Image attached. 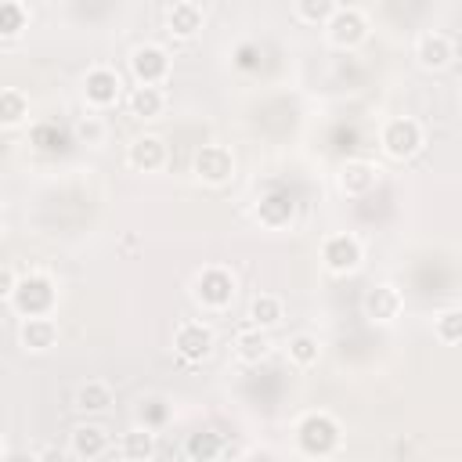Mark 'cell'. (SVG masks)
<instances>
[{"instance_id": "cell-1", "label": "cell", "mask_w": 462, "mask_h": 462, "mask_svg": "<svg viewBox=\"0 0 462 462\" xmlns=\"http://www.w3.org/2000/svg\"><path fill=\"white\" fill-rule=\"evenodd\" d=\"M292 440H296V451L310 462H328L339 455L343 448V426L332 411L325 408H314V411H303L292 426Z\"/></svg>"}, {"instance_id": "cell-2", "label": "cell", "mask_w": 462, "mask_h": 462, "mask_svg": "<svg viewBox=\"0 0 462 462\" xmlns=\"http://www.w3.org/2000/svg\"><path fill=\"white\" fill-rule=\"evenodd\" d=\"M188 296H191V303L202 314H227L231 303H235V296H238V278L224 263H206V267H199L191 274Z\"/></svg>"}, {"instance_id": "cell-3", "label": "cell", "mask_w": 462, "mask_h": 462, "mask_svg": "<svg viewBox=\"0 0 462 462\" xmlns=\"http://www.w3.org/2000/svg\"><path fill=\"white\" fill-rule=\"evenodd\" d=\"M7 307L18 318H54V307H58V285H54V278L43 274V271L22 274L14 296L7 300Z\"/></svg>"}, {"instance_id": "cell-4", "label": "cell", "mask_w": 462, "mask_h": 462, "mask_svg": "<svg viewBox=\"0 0 462 462\" xmlns=\"http://www.w3.org/2000/svg\"><path fill=\"white\" fill-rule=\"evenodd\" d=\"M379 148L393 162H408L426 148V126L415 116H393L379 126Z\"/></svg>"}, {"instance_id": "cell-5", "label": "cell", "mask_w": 462, "mask_h": 462, "mask_svg": "<svg viewBox=\"0 0 462 462\" xmlns=\"http://www.w3.org/2000/svg\"><path fill=\"white\" fill-rule=\"evenodd\" d=\"M79 94H83L87 108H94V112H108L119 101H126L123 97V76L112 65H90L79 79Z\"/></svg>"}, {"instance_id": "cell-6", "label": "cell", "mask_w": 462, "mask_h": 462, "mask_svg": "<svg viewBox=\"0 0 462 462\" xmlns=\"http://www.w3.org/2000/svg\"><path fill=\"white\" fill-rule=\"evenodd\" d=\"M235 170H238L235 152H231L227 144H220V141H209V144H202V148L191 155V173H195V180L206 184V188H224V184H231V180H235Z\"/></svg>"}, {"instance_id": "cell-7", "label": "cell", "mask_w": 462, "mask_h": 462, "mask_svg": "<svg viewBox=\"0 0 462 462\" xmlns=\"http://www.w3.org/2000/svg\"><path fill=\"white\" fill-rule=\"evenodd\" d=\"M361 263H365V242L354 231H332L321 238V267L328 274L346 278V274L361 271Z\"/></svg>"}, {"instance_id": "cell-8", "label": "cell", "mask_w": 462, "mask_h": 462, "mask_svg": "<svg viewBox=\"0 0 462 462\" xmlns=\"http://www.w3.org/2000/svg\"><path fill=\"white\" fill-rule=\"evenodd\" d=\"M134 87H166L170 72H173V58L162 43H137L126 58Z\"/></svg>"}, {"instance_id": "cell-9", "label": "cell", "mask_w": 462, "mask_h": 462, "mask_svg": "<svg viewBox=\"0 0 462 462\" xmlns=\"http://www.w3.org/2000/svg\"><path fill=\"white\" fill-rule=\"evenodd\" d=\"M217 350V332L213 325L199 321V318H188L173 328V354L184 361V365H202L209 361Z\"/></svg>"}, {"instance_id": "cell-10", "label": "cell", "mask_w": 462, "mask_h": 462, "mask_svg": "<svg viewBox=\"0 0 462 462\" xmlns=\"http://www.w3.org/2000/svg\"><path fill=\"white\" fill-rule=\"evenodd\" d=\"M368 14L361 11V7H354V4H339L336 7V14L325 22V40L332 43V47H339V51H354V47H361L365 40H368Z\"/></svg>"}, {"instance_id": "cell-11", "label": "cell", "mask_w": 462, "mask_h": 462, "mask_svg": "<svg viewBox=\"0 0 462 462\" xmlns=\"http://www.w3.org/2000/svg\"><path fill=\"white\" fill-rule=\"evenodd\" d=\"M361 314L372 325H393L404 314V292L393 282H375L361 296Z\"/></svg>"}, {"instance_id": "cell-12", "label": "cell", "mask_w": 462, "mask_h": 462, "mask_svg": "<svg viewBox=\"0 0 462 462\" xmlns=\"http://www.w3.org/2000/svg\"><path fill=\"white\" fill-rule=\"evenodd\" d=\"M415 65L426 69V72H444L451 61H455V40L444 32V29H422L415 36Z\"/></svg>"}, {"instance_id": "cell-13", "label": "cell", "mask_w": 462, "mask_h": 462, "mask_svg": "<svg viewBox=\"0 0 462 462\" xmlns=\"http://www.w3.org/2000/svg\"><path fill=\"white\" fill-rule=\"evenodd\" d=\"M69 451L79 462H97V458H105L112 451V433L97 419H83V422H76L69 430Z\"/></svg>"}, {"instance_id": "cell-14", "label": "cell", "mask_w": 462, "mask_h": 462, "mask_svg": "<svg viewBox=\"0 0 462 462\" xmlns=\"http://www.w3.org/2000/svg\"><path fill=\"white\" fill-rule=\"evenodd\" d=\"M379 166L372 159H346L339 170H336V188L346 195V199H365L379 188Z\"/></svg>"}, {"instance_id": "cell-15", "label": "cell", "mask_w": 462, "mask_h": 462, "mask_svg": "<svg viewBox=\"0 0 462 462\" xmlns=\"http://www.w3.org/2000/svg\"><path fill=\"white\" fill-rule=\"evenodd\" d=\"M170 159V148L159 134H137L130 144H126V166L134 173H159Z\"/></svg>"}, {"instance_id": "cell-16", "label": "cell", "mask_w": 462, "mask_h": 462, "mask_svg": "<svg viewBox=\"0 0 462 462\" xmlns=\"http://www.w3.org/2000/svg\"><path fill=\"white\" fill-rule=\"evenodd\" d=\"M162 25H166V32L173 40H195L202 32V25H206V11L195 0H173L162 11Z\"/></svg>"}, {"instance_id": "cell-17", "label": "cell", "mask_w": 462, "mask_h": 462, "mask_svg": "<svg viewBox=\"0 0 462 462\" xmlns=\"http://www.w3.org/2000/svg\"><path fill=\"white\" fill-rule=\"evenodd\" d=\"M72 408L79 415H87V419H97V415L116 408V386L108 379H83L72 390Z\"/></svg>"}, {"instance_id": "cell-18", "label": "cell", "mask_w": 462, "mask_h": 462, "mask_svg": "<svg viewBox=\"0 0 462 462\" xmlns=\"http://www.w3.org/2000/svg\"><path fill=\"white\" fill-rule=\"evenodd\" d=\"M253 217H256L260 227H267V231H282V227L292 224V217H296V202H292L289 191H267V195L256 199Z\"/></svg>"}, {"instance_id": "cell-19", "label": "cell", "mask_w": 462, "mask_h": 462, "mask_svg": "<svg viewBox=\"0 0 462 462\" xmlns=\"http://www.w3.org/2000/svg\"><path fill=\"white\" fill-rule=\"evenodd\" d=\"M61 328L54 318H22L18 321V346L25 354H47L51 346H58Z\"/></svg>"}, {"instance_id": "cell-20", "label": "cell", "mask_w": 462, "mask_h": 462, "mask_svg": "<svg viewBox=\"0 0 462 462\" xmlns=\"http://www.w3.org/2000/svg\"><path fill=\"white\" fill-rule=\"evenodd\" d=\"M271 350H274L271 332H263V328H256V325L238 328L235 339H231V354H235L238 365H260V361L271 357Z\"/></svg>"}, {"instance_id": "cell-21", "label": "cell", "mask_w": 462, "mask_h": 462, "mask_svg": "<svg viewBox=\"0 0 462 462\" xmlns=\"http://www.w3.org/2000/svg\"><path fill=\"white\" fill-rule=\"evenodd\" d=\"M166 105H170V97H166L162 87H130L126 90V112L134 119H141V123L159 119L166 112Z\"/></svg>"}, {"instance_id": "cell-22", "label": "cell", "mask_w": 462, "mask_h": 462, "mask_svg": "<svg viewBox=\"0 0 462 462\" xmlns=\"http://www.w3.org/2000/svg\"><path fill=\"white\" fill-rule=\"evenodd\" d=\"M155 448H159V433L148 430V426H141V422L130 426V430L119 437V444H116V451H119L123 462H152Z\"/></svg>"}, {"instance_id": "cell-23", "label": "cell", "mask_w": 462, "mask_h": 462, "mask_svg": "<svg viewBox=\"0 0 462 462\" xmlns=\"http://www.w3.org/2000/svg\"><path fill=\"white\" fill-rule=\"evenodd\" d=\"M245 318H249V325L271 332V328H278V325L285 321V303H282V296H274V292H256V296L249 300Z\"/></svg>"}, {"instance_id": "cell-24", "label": "cell", "mask_w": 462, "mask_h": 462, "mask_svg": "<svg viewBox=\"0 0 462 462\" xmlns=\"http://www.w3.org/2000/svg\"><path fill=\"white\" fill-rule=\"evenodd\" d=\"M32 22L29 4L22 0H0V43H14Z\"/></svg>"}, {"instance_id": "cell-25", "label": "cell", "mask_w": 462, "mask_h": 462, "mask_svg": "<svg viewBox=\"0 0 462 462\" xmlns=\"http://www.w3.org/2000/svg\"><path fill=\"white\" fill-rule=\"evenodd\" d=\"M29 123V94L22 87H4L0 90V126L18 130Z\"/></svg>"}, {"instance_id": "cell-26", "label": "cell", "mask_w": 462, "mask_h": 462, "mask_svg": "<svg viewBox=\"0 0 462 462\" xmlns=\"http://www.w3.org/2000/svg\"><path fill=\"white\" fill-rule=\"evenodd\" d=\"M184 455L188 462H217L224 455V437L217 430H195L184 440Z\"/></svg>"}, {"instance_id": "cell-27", "label": "cell", "mask_w": 462, "mask_h": 462, "mask_svg": "<svg viewBox=\"0 0 462 462\" xmlns=\"http://www.w3.org/2000/svg\"><path fill=\"white\" fill-rule=\"evenodd\" d=\"M285 357L296 368H314L321 361V339L314 332H292L285 343Z\"/></svg>"}, {"instance_id": "cell-28", "label": "cell", "mask_w": 462, "mask_h": 462, "mask_svg": "<svg viewBox=\"0 0 462 462\" xmlns=\"http://www.w3.org/2000/svg\"><path fill=\"white\" fill-rule=\"evenodd\" d=\"M336 0H296L292 4V18L296 22H303V25H318V29H325V22L336 14Z\"/></svg>"}, {"instance_id": "cell-29", "label": "cell", "mask_w": 462, "mask_h": 462, "mask_svg": "<svg viewBox=\"0 0 462 462\" xmlns=\"http://www.w3.org/2000/svg\"><path fill=\"white\" fill-rule=\"evenodd\" d=\"M433 336L448 346L462 343V307H440L433 314Z\"/></svg>"}, {"instance_id": "cell-30", "label": "cell", "mask_w": 462, "mask_h": 462, "mask_svg": "<svg viewBox=\"0 0 462 462\" xmlns=\"http://www.w3.org/2000/svg\"><path fill=\"white\" fill-rule=\"evenodd\" d=\"M18 278H22V274H18L11 263H4V267H0V296H4V300H11V296H14Z\"/></svg>"}, {"instance_id": "cell-31", "label": "cell", "mask_w": 462, "mask_h": 462, "mask_svg": "<svg viewBox=\"0 0 462 462\" xmlns=\"http://www.w3.org/2000/svg\"><path fill=\"white\" fill-rule=\"evenodd\" d=\"M40 462H72V451L58 448V444H47V448H40Z\"/></svg>"}, {"instance_id": "cell-32", "label": "cell", "mask_w": 462, "mask_h": 462, "mask_svg": "<svg viewBox=\"0 0 462 462\" xmlns=\"http://www.w3.org/2000/svg\"><path fill=\"white\" fill-rule=\"evenodd\" d=\"M4 462H40V451H29V448H7V451H4Z\"/></svg>"}, {"instance_id": "cell-33", "label": "cell", "mask_w": 462, "mask_h": 462, "mask_svg": "<svg viewBox=\"0 0 462 462\" xmlns=\"http://www.w3.org/2000/svg\"><path fill=\"white\" fill-rule=\"evenodd\" d=\"M245 462H274V455H271V451H253Z\"/></svg>"}, {"instance_id": "cell-34", "label": "cell", "mask_w": 462, "mask_h": 462, "mask_svg": "<svg viewBox=\"0 0 462 462\" xmlns=\"http://www.w3.org/2000/svg\"><path fill=\"white\" fill-rule=\"evenodd\" d=\"M458 105H462V83H458Z\"/></svg>"}]
</instances>
